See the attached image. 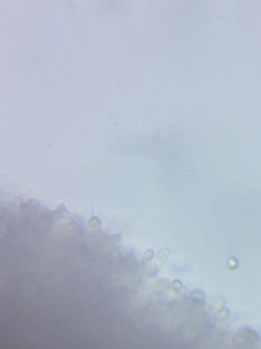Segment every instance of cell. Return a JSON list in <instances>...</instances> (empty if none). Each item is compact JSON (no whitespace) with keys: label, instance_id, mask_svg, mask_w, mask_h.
I'll use <instances>...</instances> for the list:
<instances>
[{"label":"cell","instance_id":"1","mask_svg":"<svg viewBox=\"0 0 261 349\" xmlns=\"http://www.w3.org/2000/svg\"><path fill=\"white\" fill-rule=\"evenodd\" d=\"M168 253H170V252H168V249H163L161 252H160V253H158V255H157V256H154V263H155L157 266H161L164 262L167 260V258H168Z\"/></svg>","mask_w":261,"mask_h":349},{"label":"cell","instance_id":"2","mask_svg":"<svg viewBox=\"0 0 261 349\" xmlns=\"http://www.w3.org/2000/svg\"><path fill=\"white\" fill-rule=\"evenodd\" d=\"M190 298H192V300H195L196 303H199L200 306H203L204 303H206V298H204V294L202 292V291H193V292L190 294Z\"/></svg>","mask_w":261,"mask_h":349},{"label":"cell","instance_id":"3","mask_svg":"<svg viewBox=\"0 0 261 349\" xmlns=\"http://www.w3.org/2000/svg\"><path fill=\"white\" fill-rule=\"evenodd\" d=\"M223 306H225V300L222 298V297H218V298L213 300V303H212L213 308H222Z\"/></svg>","mask_w":261,"mask_h":349},{"label":"cell","instance_id":"4","mask_svg":"<svg viewBox=\"0 0 261 349\" xmlns=\"http://www.w3.org/2000/svg\"><path fill=\"white\" fill-rule=\"evenodd\" d=\"M168 285H170V282H168V279H161L160 282L157 284V288L160 291H167V288H168Z\"/></svg>","mask_w":261,"mask_h":349},{"label":"cell","instance_id":"5","mask_svg":"<svg viewBox=\"0 0 261 349\" xmlns=\"http://www.w3.org/2000/svg\"><path fill=\"white\" fill-rule=\"evenodd\" d=\"M89 227L90 228H97V227H100V220H99L97 217H91L90 221H89Z\"/></svg>","mask_w":261,"mask_h":349},{"label":"cell","instance_id":"6","mask_svg":"<svg viewBox=\"0 0 261 349\" xmlns=\"http://www.w3.org/2000/svg\"><path fill=\"white\" fill-rule=\"evenodd\" d=\"M58 212H60V215L61 217H64V218H67V220H70L71 218V215H70V212L65 209V207L64 205H60L58 207Z\"/></svg>","mask_w":261,"mask_h":349},{"label":"cell","instance_id":"7","mask_svg":"<svg viewBox=\"0 0 261 349\" xmlns=\"http://www.w3.org/2000/svg\"><path fill=\"white\" fill-rule=\"evenodd\" d=\"M170 285H171L173 291H181V290H183V284H181V281H179V279H177V281H173Z\"/></svg>","mask_w":261,"mask_h":349},{"label":"cell","instance_id":"8","mask_svg":"<svg viewBox=\"0 0 261 349\" xmlns=\"http://www.w3.org/2000/svg\"><path fill=\"white\" fill-rule=\"evenodd\" d=\"M237 266H238V260H237L235 258H231V259L228 260V268L231 269V271H234Z\"/></svg>","mask_w":261,"mask_h":349},{"label":"cell","instance_id":"9","mask_svg":"<svg viewBox=\"0 0 261 349\" xmlns=\"http://www.w3.org/2000/svg\"><path fill=\"white\" fill-rule=\"evenodd\" d=\"M152 258H154V250H147V252L142 255V259H144V260H147V262H148V260H151Z\"/></svg>","mask_w":261,"mask_h":349}]
</instances>
